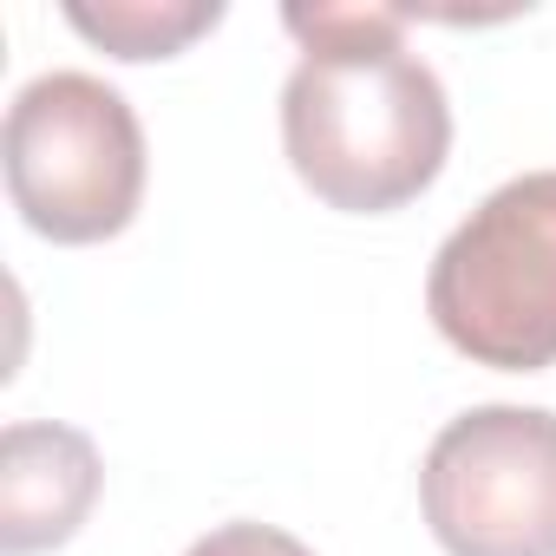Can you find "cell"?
Listing matches in <instances>:
<instances>
[{"mask_svg": "<svg viewBox=\"0 0 556 556\" xmlns=\"http://www.w3.org/2000/svg\"><path fill=\"white\" fill-rule=\"evenodd\" d=\"M184 556H315V549L275 523H223V530L197 536Z\"/></svg>", "mask_w": 556, "mask_h": 556, "instance_id": "7", "label": "cell"}, {"mask_svg": "<svg viewBox=\"0 0 556 556\" xmlns=\"http://www.w3.org/2000/svg\"><path fill=\"white\" fill-rule=\"evenodd\" d=\"M426 308L439 334L497 374L556 367V170L491 190L432 255Z\"/></svg>", "mask_w": 556, "mask_h": 556, "instance_id": "2", "label": "cell"}, {"mask_svg": "<svg viewBox=\"0 0 556 556\" xmlns=\"http://www.w3.org/2000/svg\"><path fill=\"white\" fill-rule=\"evenodd\" d=\"M66 21L99 40L105 53L118 60H170L177 47H190L197 34H210L223 21L216 0H105V8H86V0H73Z\"/></svg>", "mask_w": 556, "mask_h": 556, "instance_id": "6", "label": "cell"}, {"mask_svg": "<svg viewBox=\"0 0 556 556\" xmlns=\"http://www.w3.org/2000/svg\"><path fill=\"white\" fill-rule=\"evenodd\" d=\"M419 504L452 556H556V413H458L426 452Z\"/></svg>", "mask_w": 556, "mask_h": 556, "instance_id": "4", "label": "cell"}, {"mask_svg": "<svg viewBox=\"0 0 556 556\" xmlns=\"http://www.w3.org/2000/svg\"><path fill=\"white\" fill-rule=\"evenodd\" d=\"M99 497V452L73 426L21 419L0 439V549L34 556L66 543Z\"/></svg>", "mask_w": 556, "mask_h": 556, "instance_id": "5", "label": "cell"}, {"mask_svg": "<svg viewBox=\"0 0 556 556\" xmlns=\"http://www.w3.org/2000/svg\"><path fill=\"white\" fill-rule=\"evenodd\" d=\"M302 60L282 86V144L295 177L354 216L413 203L452 151L439 73L400 40V8H289Z\"/></svg>", "mask_w": 556, "mask_h": 556, "instance_id": "1", "label": "cell"}, {"mask_svg": "<svg viewBox=\"0 0 556 556\" xmlns=\"http://www.w3.org/2000/svg\"><path fill=\"white\" fill-rule=\"evenodd\" d=\"M8 190L27 229L105 242L138 216L144 131L125 92L92 73H40L8 105Z\"/></svg>", "mask_w": 556, "mask_h": 556, "instance_id": "3", "label": "cell"}]
</instances>
